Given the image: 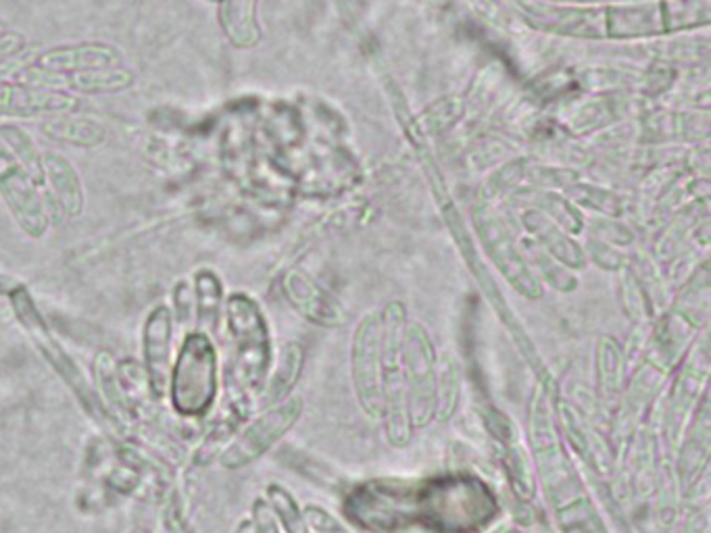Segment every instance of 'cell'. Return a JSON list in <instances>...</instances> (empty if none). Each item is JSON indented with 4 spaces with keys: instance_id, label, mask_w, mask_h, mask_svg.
Instances as JSON below:
<instances>
[{
    "instance_id": "obj_24",
    "label": "cell",
    "mask_w": 711,
    "mask_h": 533,
    "mask_svg": "<svg viewBox=\"0 0 711 533\" xmlns=\"http://www.w3.org/2000/svg\"><path fill=\"white\" fill-rule=\"evenodd\" d=\"M303 519L307 533H349L336 517L319 507H307L303 511Z\"/></svg>"
},
{
    "instance_id": "obj_13",
    "label": "cell",
    "mask_w": 711,
    "mask_h": 533,
    "mask_svg": "<svg viewBox=\"0 0 711 533\" xmlns=\"http://www.w3.org/2000/svg\"><path fill=\"white\" fill-rule=\"evenodd\" d=\"M303 365H305L303 346L299 342L284 344L278 351V356L273 355L271 369H269L266 383H264V388L259 392L257 404H261L266 408V406L289 399L294 386H296V381L301 378Z\"/></svg>"
},
{
    "instance_id": "obj_11",
    "label": "cell",
    "mask_w": 711,
    "mask_h": 533,
    "mask_svg": "<svg viewBox=\"0 0 711 533\" xmlns=\"http://www.w3.org/2000/svg\"><path fill=\"white\" fill-rule=\"evenodd\" d=\"M124 61L121 52L112 45L103 43H82V45L57 46L45 50L40 57H36L34 69L48 71V73H78V71H90V69H107V67H119Z\"/></svg>"
},
{
    "instance_id": "obj_3",
    "label": "cell",
    "mask_w": 711,
    "mask_h": 533,
    "mask_svg": "<svg viewBox=\"0 0 711 533\" xmlns=\"http://www.w3.org/2000/svg\"><path fill=\"white\" fill-rule=\"evenodd\" d=\"M492 489L471 475H448L418 484L416 523L432 533H474L497 517Z\"/></svg>"
},
{
    "instance_id": "obj_30",
    "label": "cell",
    "mask_w": 711,
    "mask_h": 533,
    "mask_svg": "<svg viewBox=\"0 0 711 533\" xmlns=\"http://www.w3.org/2000/svg\"><path fill=\"white\" fill-rule=\"evenodd\" d=\"M213 2H215V0H213Z\"/></svg>"
},
{
    "instance_id": "obj_7",
    "label": "cell",
    "mask_w": 711,
    "mask_h": 533,
    "mask_svg": "<svg viewBox=\"0 0 711 533\" xmlns=\"http://www.w3.org/2000/svg\"><path fill=\"white\" fill-rule=\"evenodd\" d=\"M0 197L30 238H43L50 225L40 188L0 140Z\"/></svg>"
},
{
    "instance_id": "obj_18",
    "label": "cell",
    "mask_w": 711,
    "mask_h": 533,
    "mask_svg": "<svg viewBox=\"0 0 711 533\" xmlns=\"http://www.w3.org/2000/svg\"><path fill=\"white\" fill-rule=\"evenodd\" d=\"M136 75L128 67H107V69H90L66 75L67 86L82 94H113L128 90L133 84Z\"/></svg>"
},
{
    "instance_id": "obj_21",
    "label": "cell",
    "mask_w": 711,
    "mask_h": 533,
    "mask_svg": "<svg viewBox=\"0 0 711 533\" xmlns=\"http://www.w3.org/2000/svg\"><path fill=\"white\" fill-rule=\"evenodd\" d=\"M563 533H607L588 500H574L559 514Z\"/></svg>"
},
{
    "instance_id": "obj_28",
    "label": "cell",
    "mask_w": 711,
    "mask_h": 533,
    "mask_svg": "<svg viewBox=\"0 0 711 533\" xmlns=\"http://www.w3.org/2000/svg\"><path fill=\"white\" fill-rule=\"evenodd\" d=\"M234 533H255V530H253V523H250V519H243V521L238 523V528H236V532Z\"/></svg>"
},
{
    "instance_id": "obj_25",
    "label": "cell",
    "mask_w": 711,
    "mask_h": 533,
    "mask_svg": "<svg viewBox=\"0 0 711 533\" xmlns=\"http://www.w3.org/2000/svg\"><path fill=\"white\" fill-rule=\"evenodd\" d=\"M255 533H284L276 514L269 509L266 498H257L253 505V517H248Z\"/></svg>"
},
{
    "instance_id": "obj_8",
    "label": "cell",
    "mask_w": 711,
    "mask_h": 533,
    "mask_svg": "<svg viewBox=\"0 0 711 533\" xmlns=\"http://www.w3.org/2000/svg\"><path fill=\"white\" fill-rule=\"evenodd\" d=\"M403 376L409 422L422 427L436 415V360L430 342L420 333L403 337Z\"/></svg>"
},
{
    "instance_id": "obj_4",
    "label": "cell",
    "mask_w": 711,
    "mask_h": 533,
    "mask_svg": "<svg viewBox=\"0 0 711 533\" xmlns=\"http://www.w3.org/2000/svg\"><path fill=\"white\" fill-rule=\"evenodd\" d=\"M223 323L232 353L225 371V390L257 402L273 360L271 335L264 311L250 296L234 292L225 298Z\"/></svg>"
},
{
    "instance_id": "obj_6",
    "label": "cell",
    "mask_w": 711,
    "mask_h": 533,
    "mask_svg": "<svg viewBox=\"0 0 711 533\" xmlns=\"http://www.w3.org/2000/svg\"><path fill=\"white\" fill-rule=\"evenodd\" d=\"M303 413V399L289 396L278 404L266 406L259 415L248 417L234 440L223 450L218 465L228 471H238L253 465L269 450L282 442Z\"/></svg>"
},
{
    "instance_id": "obj_10",
    "label": "cell",
    "mask_w": 711,
    "mask_h": 533,
    "mask_svg": "<svg viewBox=\"0 0 711 533\" xmlns=\"http://www.w3.org/2000/svg\"><path fill=\"white\" fill-rule=\"evenodd\" d=\"M351 365L357 399L363 411L374 419H382V325L376 321L368 319L363 325H359L353 340Z\"/></svg>"
},
{
    "instance_id": "obj_5",
    "label": "cell",
    "mask_w": 711,
    "mask_h": 533,
    "mask_svg": "<svg viewBox=\"0 0 711 533\" xmlns=\"http://www.w3.org/2000/svg\"><path fill=\"white\" fill-rule=\"evenodd\" d=\"M416 482H365L349 491L342 511L359 530L400 533L416 525Z\"/></svg>"
},
{
    "instance_id": "obj_15",
    "label": "cell",
    "mask_w": 711,
    "mask_h": 533,
    "mask_svg": "<svg viewBox=\"0 0 711 533\" xmlns=\"http://www.w3.org/2000/svg\"><path fill=\"white\" fill-rule=\"evenodd\" d=\"M193 289H195V328L209 335H218L222 330L223 296L222 277L209 269L202 266L193 275Z\"/></svg>"
},
{
    "instance_id": "obj_17",
    "label": "cell",
    "mask_w": 711,
    "mask_h": 533,
    "mask_svg": "<svg viewBox=\"0 0 711 533\" xmlns=\"http://www.w3.org/2000/svg\"><path fill=\"white\" fill-rule=\"evenodd\" d=\"M276 459L289 466L290 471L299 473L301 477H305L307 482L315 484V486L333 489V491L334 489L345 488V477L334 466L324 463L322 459H317L315 454L303 450V448L282 446L276 452Z\"/></svg>"
},
{
    "instance_id": "obj_1",
    "label": "cell",
    "mask_w": 711,
    "mask_h": 533,
    "mask_svg": "<svg viewBox=\"0 0 711 533\" xmlns=\"http://www.w3.org/2000/svg\"><path fill=\"white\" fill-rule=\"evenodd\" d=\"M222 390V356L215 337L186 330L170 371L165 396L170 413L184 422H205L215 411Z\"/></svg>"
},
{
    "instance_id": "obj_23",
    "label": "cell",
    "mask_w": 711,
    "mask_h": 533,
    "mask_svg": "<svg viewBox=\"0 0 711 533\" xmlns=\"http://www.w3.org/2000/svg\"><path fill=\"white\" fill-rule=\"evenodd\" d=\"M170 309L174 315L176 328H195V289L193 282L179 280L178 284L172 289V303Z\"/></svg>"
},
{
    "instance_id": "obj_14",
    "label": "cell",
    "mask_w": 711,
    "mask_h": 533,
    "mask_svg": "<svg viewBox=\"0 0 711 533\" xmlns=\"http://www.w3.org/2000/svg\"><path fill=\"white\" fill-rule=\"evenodd\" d=\"M43 171L50 192L55 194L57 206L71 220L80 217L84 211V188L75 167L59 153H45Z\"/></svg>"
},
{
    "instance_id": "obj_26",
    "label": "cell",
    "mask_w": 711,
    "mask_h": 533,
    "mask_svg": "<svg viewBox=\"0 0 711 533\" xmlns=\"http://www.w3.org/2000/svg\"><path fill=\"white\" fill-rule=\"evenodd\" d=\"M23 45H25V40H23L22 34H18V32L0 34V61H7L13 55L22 52Z\"/></svg>"
},
{
    "instance_id": "obj_19",
    "label": "cell",
    "mask_w": 711,
    "mask_h": 533,
    "mask_svg": "<svg viewBox=\"0 0 711 533\" xmlns=\"http://www.w3.org/2000/svg\"><path fill=\"white\" fill-rule=\"evenodd\" d=\"M0 140L4 146L13 153V156L23 165V169L36 181L40 188L45 183V171H43V155L38 153V146L30 133L22 130L15 123H2L0 126Z\"/></svg>"
},
{
    "instance_id": "obj_2",
    "label": "cell",
    "mask_w": 711,
    "mask_h": 533,
    "mask_svg": "<svg viewBox=\"0 0 711 533\" xmlns=\"http://www.w3.org/2000/svg\"><path fill=\"white\" fill-rule=\"evenodd\" d=\"M7 300L11 303L13 315H15L23 333L27 335V340L32 342V346L36 348V353L43 356V360L55 371V376L63 381V386L71 392V396L89 415L90 422L96 423L105 436L124 438L121 427L115 423L109 411L105 408V404L98 399V394L92 386V379L78 365V360L69 355L63 342L55 335L45 312L40 311V307L36 305L27 286L22 284Z\"/></svg>"
},
{
    "instance_id": "obj_29",
    "label": "cell",
    "mask_w": 711,
    "mask_h": 533,
    "mask_svg": "<svg viewBox=\"0 0 711 533\" xmlns=\"http://www.w3.org/2000/svg\"><path fill=\"white\" fill-rule=\"evenodd\" d=\"M0 34H4V23L0 22Z\"/></svg>"
},
{
    "instance_id": "obj_22",
    "label": "cell",
    "mask_w": 711,
    "mask_h": 533,
    "mask_svg": "<svg viewBox=\"0 0 711 533\" xmlns=\"http://www.w3.org/2000/svg\"><path fill=\"white\" fill-rule=\"evenodd\" d=\"M459 396V376L453 363H446L441 371H436V413L441 419H446L455 406Z\"/></svg>"
},
{
    "instance_id": "obj_16",
    "label": "cell",
    "mask_w": 711,
    "mask_h": 533,
    "mask_svg": "<svg viewBox=\"0 0 711 533\" xmlns=\"http://www.w3.org/2000/svg\"><path fill=\"white\" fill-rule=\"evenodd\" d=\"M43 132L46 138L61 142V144H71V146H82V149H94L105 142V128L98 126L96 121L86 119V117H73V115H57L50 117L43 123Z\"/></svg>"
},
{
    "instance_id": "obj_27",
    "label": "cell",
    "mask_w": 711,
    "mask_h": 533,
    "mask_svg": "<svg viewBox=\"0 0 711 533\" xmlns=\"http://www.w3.org/2000/svg\"><path fill=\"white\" fill-rule=\"evenodd\" d=\"M20 286H22L20 280H15V277H11V275H7V273L0 271V296L9 298Z\"/></svg>"
},
{
    "instance_id": "obj_20",
    "label": "cell",
    "mask_w": 711,
    "mask_h": 533,
    "mask_svg": "<svg viewBox=\"0 0 711 533\" xmlns=\"http://www.w3.org/2000/svg\"><path fill=\"white\" fill-rule=\"evenodd\" d=\"M266 500L269 509L276 514L280 528L284 533H307L303 511L299 509L296 500L292 498L289 489L269 484L266 488Z\"/></svg>"
},
{
    "instance_id": "obj_9",
    "label": "cell",
    "mask_w": 711,
    "mask_h": 533,
    "mask_svg": "<svg viewBox=\"0 0 711 533\" xmlns=\"http://www.w3.org/2000/svg\"><path fill=\"white\" fill-rule=\"evenodd\" d=\"M174 332L176 321L170 305H156L153 307L140 333V363L147 371V378L151 383V392L156 402H165L167 396V383H170V371L174 360Z\"/></svg>"
},
{
    "instance_id": "obj_12",
    "label": "cell",
    "mask_w": 711,
    "mask_h": 533,
    "mask_svg": "<svg viewBox=\"0 0 711 533\" xmlns=\"http://www.w3.org/2000/svg\"><path fill=\"white\" fill-rule=\"evenodd\" d=\"M75 109H78V100L69 94L0 82V115L34 119V117L69 115Z\"/></svg>"
}]
</instances>
